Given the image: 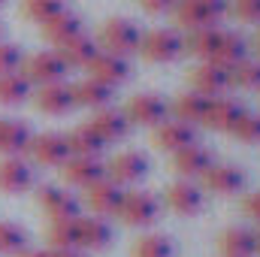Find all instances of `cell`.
<instances>
[{
  "label": "cell",
  "mask_w": 260,
  "mask_h": 257,
  "mask_svg": "<svg viewBox=\"0 0 260 257\" xmlns=\"http://www.w3.org/2000/svg\"><path fill=\"white\" fill-rule=\"evenodd\" d=\"M227 12V0H176L173 18L185 30L197 27H215Z\"/></svg>",
  "instance_id": "obj_1"
},
{
  "label": "cell",
  "mask_w": 260,
  "mask_h": 257,
  "mask_svg": "<svg viewBox=\"0 0 260 257\" xmlns=\"http://www.w3.org/2000/svg\"><path fill=\"white\" fill-rule=\"evenodd\" d=\"M148 64H170L176 61L182 52H185V40L179 30H170V27H157V30H148L142 34L139 40V49H136Z\"/></svg>",
  "instance_id": "obj_2"
},
{
  "label": "cell",
  "mask_w": 260,
  "mask_h": 257,
  "mask_svg": "<svg viewBox=\"0 0 260 257\" xmlns=\"http://www.w3.org/2000/svg\"><path fill=\"white\" fill-rule=\"evenodd\" d=\"M139 40H142V30L127 18H109L100 27V52H109L118 58L133 55L139 49Z\"/></svg>",
  "instance_id": "obj_3"
},
{
  "label": "cell",
  "mask_w": 260,
  "mask_h": 257,
  "mask_svg": "<svg viewBox=\"0 0 260 257\" xmlns=\"http://www.w3.org/2000/svg\"><path fill=\"white\" fill-rule=\"evenodd\" d=\"M124 118H127L130 124L154 130L160 121L170 118V106L157 94H136V97H130L127 106H124Z\"/></svg>",
  "instance_id": "obj_4"
},
{
  "label": "cell",
  "mask_w": 260,
  "mask_h": 257,
  "mask_svg": "<svg viewBox=\"0 0 260 257\" xmlns=\"http://www.w3.org/2000/svg\"><path fill=\"white\" fill-rule=\"evenodd\" d=\"M70 67L61 61L58 52H37L34 58H24L21 64V76L30 85H52V82H64Z\"/></svg>",
  "instance_id": "obj_5"
},
{
  "label": "cell",
  "mask_w": 260,
  "mask_h": 257,
  "mask_svg": "<svg viewBox=\"0 0 260 257\" xmlns=\"http://www.w3.org/2000/svg\"><path fill=\"white\" fill-rule=\"evenodd\" d=\"M188 79H191L194 94L206 97V100L224 97V94H227V88H230V73H227L224 67L212 64V61H203L200 67H194Z\"/></svg>",
  "instance_id": "obj_6"
},
{
  "label": "cell",
  "mask_w": 260,
  "mask_h": 257,
  "mask_svg": "<svg viewBox=\"0 0 260 257\" xmlns=\"http://www.w3.org/2000/svg\"><path fill=\"white\" fill-rule=\"evenodd\" d=\"M40 206L52 221H76L82 203L76 200V194H70V188H58V185H46L40 188Z\"/></svg>",
  "instance_id": "obj_7"
},
{
  "label": "cell",
  "mask_w": 260,
  "mask_h": 257,
  "mask_svg": "<svg viewBox=\"0 0 260 257\" xmlns=\"http://www.w3.org/2000/svg\"><path fill=\"white\" fill-rule=\"evenodd\" d=\"M157 200L151 197V194L145 191H130L121 197V206H118V218L130 224V227H148V224H154V218H157Z\"/></svg>",
  "instance_id": "obj_8"
},
{
  "label": "cell",
  "mask_w": 260,
  "mask_h": 257,
  "mask_svg": "<svg viewBox=\"0 0 260 257\" xmlns=\"http://www.w3.org/2000/svg\"><path fill=\"white\" fill-rule=\"evenodd\" d=\"M148 176V157L142 151H121L106 164V179L115 185H136Z\"/></svg>",
  "instance_id": "obj_9"
},
{
  "label": "cell",
  "mask_w": 260,
  "mask_h": 257,
  "mask_svg": "<svg viewBox=\"0 0 260 257\" xmlns=\"http://www.w3.org/2000/svg\"><path fill=\"white\" fill-rule=\"evenodd\" d=\"M61 176H64V182L70 188L85 191V188H91L94 182H100L106 176V164L100 157H76V154H70L67 164L61 167Z\"/></svg>",
  "instance_id": "obj_10"
},
{
  "label": "cell",
  "mask_w": 260,
  "mask_h": 257,
  "mask_svg": "<svg viewBox=\"0 0 260 257\" xmlns=\"http://www.w3.org/2000/svg\"><path fill=\"white\" fill-rule=\"evenodd\" d=\"M27 154L34 157V164L40 167H64L67 157H70V148H67V139L64 133H40L30 139V148Z\"/></svg>",
  "instance_id": "obj_11"
},
{
  "label": "cell",
  "mask_w": 260,
  "mask_h": 257,
  "mask_svg": "<svg viewBox=\"0 0 260 257\" xmlns=\"http://www.w3.org/2000/svg\"><path fill=\"white\" fill-rule=\"evenodd\" d=\"M121 185H115L112 179H100L94 182L91 188H85V200H88V209L97 215V218H106V215H118V206H121Z\"/></svg>",
  "instance_id": "obj_12"
},
{
  "label": "cell",
  "mask_w": 260,
  "mask_h": 257,
  "mask_svg": "<svg viewBox=\"0 0 260 257\" xmlns=\"http://www.w3.org/2000/svg\"><path fill=\"white\" fill-rule=\"evenodd\" d=\"M203 188L212 194H221V197H233L245 188V176L239 167H230V164H212L203 176Z\"/></svg>",
  "instance_id": "obj_13"
},
{
  "label": "cell",
  "mask_w": 260,
  "mask_h": 257,
  "mask_svg": "<svg viewBox=\"0 0 260 257\" xmlns=\"http://www.w3.org/2000/svg\"><path fill=\"white\" fill-rule=\"evenodd\" d=\"M191 142H197V133L191 124H182V121H160L157 127H154V133H151V145L157 148V151H170V154H176L179 148H185V145H191Z\"/></svg>",
  "instance_id": "obj_14"
},
{
  "label": "cell",
  "mask_w": 260,
  "mask_h": 257,
  "mask_svg": "<svg viewBox=\"0 0 260 257\" xmlns=\"http://www.w3.org/2000/svg\"><path fill=\"white\" fill-rule=\"evenodd\" d=\"M85 70H88L91 79H97V82H103V85H109V88L121 85L130 76L127 58H118V55H109V52H97L94 61L85 67Z\"/></svg>",
  "instance_id": "obj_15"
},
{
  "label": "cell",
  "mask_w": 260,
  "mask_h": 257,
  "mask_svg": "<svg viewBox=\"0 0 260 257\" xmlns=\"http://www.w3.org/2000/svg\"><path fill=\"white\" fill-rule=\"evenodd\" d=\"M209 167H212V151L203 148V145H197V142L179 148V151L173 154V170H176L182 179H188V182L200 179Z\"/></svg>",
  "instance_id": "obj_16"
},
{
  "label": "cell",
  "mask_w": 260,
  "mask_h": 257,
  "mask_svg": "<svg viewBox=\"0 0 260 257\" xmlns=\"http://www.w3.org/2000/svg\"><path fill=\"white\" fill-rule=\"evenodd\" d=\"M34 103L43 115H67L76 103H73V91L64 82H52V85H40L34 94Z\"/></svg>",
  "instance_id": "obj_17"
},
{
  "label": "cell",
  "mask_w": 260,
  "mask_h": 257,
  "mask_svg": "<svg viewBox=\"0 0 260 257\" xmlns=\"http://www.w3.org/2000/svg\"><path fill=\"white\" fill-rule=\"evenodd\" d=\"M34 188V170L21 157H3L0 160V191L3 194H24Z\"/></svg>",
  "instance_id": "obj_18"
},
{
  "label": "cell",
  "mask_w": 260,
  "mask_h": 257,
  "mask_svg": "<svg viewBox=\"0 0 260 257\" xmlns=\"http://www.w3.org/2000/svg\"><path fill=\"white\" fill-rule=\"evenodd\" d=\"M91 130L109 145V142H121L124 136H127L130 130V121L124 118V112H118V109H109V106H103V109H94V115H91Z\"/></svg>",
  "instance_id": "obj_19"
},
{
  "label": "cell",
  "mask_w": 260,
  "mask_h": 257,
  "mask_svg": "<svg viewBox=\"0 0 260 257\" xmlns=\"http://www.w3.org/2000/svg\"><path fill=\"white\" fill-rule=\"evenodd\" d=\"M248 58V43L242 34H233V30H218V43H215V52H212V64L224 67V70H233L239 61Z\"/></svg>",
  "instance_id": "obj_20"
},
{
  "label": "cell",
  "mask_w": 260,
  "mask_h": 257,
  "mask_svg": "<svg viewBox=\"0 0 260 257\" xmlns=\"http://www.w3.org/2000/svg\"><path fill=\"white\" fill-rule=\"evenodd\" d=\"M242 103H236V100H230V97H215V100H209V109H206V127L212 130H221V133H230V130L236 127V121L242 118Z\"/></svg>",
  "instance_id": "obj_21"
},
{
  "label": "cell",
  "mask_w": 260,
  "mask_h": 257,
  "mask_svg": "<svg viewBox=\"0 0 260 257\" xmlns=\"http://www.w3.org/2000/svg\"><path fill=\"white\" fill-rule=\"evenodd\" d=\"M167 206L176 212V215H197L203 209V191L197 188L194 182L188 179H179L167 188Z\"/></svg>",
  "instance_id": "obj_22"
},
{
  "label": "cell",
  "mask_w": 260,
  "mask_h": 257,
  "mask_svg": "<svg viewBox=\"0 0 260 257\" xmlns=\"http://www.w3.org/2000/svg\"><path fill=\"white\" fill-rule=\"evenodd\" d=\"M30 139L34 133L24 121H15V118H6L0 121V154L3 157H18L30 148Z\"/></svg>",
  "instance_id": "obj_23"
},
{
  "label": "cell",
  "mask_w": 260,
  "mask_h": 257,
  "mask_svg": "<svg viewBox=\"0 0 260 257\" xmlns=\"http://www.w3.org/2000/svg\"><path fill=\"white\" fill-rule=\"evenodd\" d=\"M70 91H73V103L76 106H88V109H103L112 100V88L97 82V79H91V76H85L76 85H70Z\"/></svg>",
  "instance_id": "obj_24"
},
{
  "label": "cell",
  "mask_w": 260,
  "mask_h": 257,
  "mask_svg": "<svg viewBox=\"0 0 260 257\" xmlns=\"http://www.w3.org/2000/svg\"><path fill=\"white\" fill-rule=\"evenodd\" d=\"M76 236H79V248L97 251V248H106V245L112 242V227H109L103 218H97V215H91V218H76Z\"/></svg>",
  "instance_id": "obj_25"
},
{
  "label": "cell",
  "mask_w": 260,
  "mask_h": 257,
  "mask_svg": "<svg viewBox=\"0 0 260 257\" xmlns=\"http://www.w3.org/2000/svg\"><path fill=\"white\" fill-rule=\"evenodd\" d=\"M64 139H67L70 154H76V157H100V151L106 148V142L91 130V124L73 127L70 133H64Z\"/></svg>",
  "instance_id": "obj_26"
},
{
  "label": "cell",
  "mask_w": 260,
  "mask_h": 257,
  "mask_svg": "<svg viewBox=\"0 0 260 257\" xmlns=\"http://www.w3.org/2000/svg\"><path fill=\"white\" fill-rule=\"evenodd\" d=\"M218 248L224 257H251L257 251V242H254V233L245 230V227H230L218 236Z\"/></svg>",
  "instance_id": "obj_27"
},
{
  "label": "cell",
  "mask_w": 260,
  "mask_h": 257,
  "mask_svg": "<svg viewBox=\"0 0 260 257\" xmlns=\"http://www.w3.org/2000/svg\"><path fill=\"white\" fill-rule=\"evenodd\" d=\"M97 52H100V46H97L91 37H85V34H79V37H73L70 43L58 46V55H61V61H64L67 67H88L94 61Z\"/></svg>",
  "instance_id": "obj_28"
},
{
  "label": "cell",
  "mask_w": 260,
  "mask_h": 257,
  "mask_svg": "<svg viewBox=\"0 0 260 257\" xmlns=\"http://www.w3.org/2000/svg\"><path fill=\"white\" fill-rule=\"evenodd\" d=\"M82 34V24H79V18L73 15V12H61V15H55L52 21H46L43 24V37L52 43V46H64L70 43L73 37H79Z\"/></svg>",
  "instance_id": "obj_29"
},
{
  "label": "cell",
  "mask_w": 260,
  "mask_h": 257,
  "mask_svg": "<svg viewBox=\"0 0 260 257\" xmlns=\"http://www.w3.org/2000/svg\"><path fill=\"white\" fill-rule=\"evenodd\" d=\"M206 109H209V100L206 97H200V94H182L176 103H173V115H176V121H182V124H203L206 121Z\"/></svg>",
  "instance_id": "obj_30"
},
{
  "label": "cell",
  "mask_w": 260,
  "mask_h": 257,
  "mask_svg": "<svg viewBox=\"0 0 260 257\" xmlns=\"http://www.w3.org/2000/svg\"><path fill=\"white\" fill-rule=\"evenodd\" d=\"M30 97V82L21 73L0 76V106H18Z\"/></svg>",
  "instance_id": "obj_31"
},
{
  "label": "cell",
  "mask_w": 260,
  "mask_h": 257,
  "mask_svg": "<svg viewBox=\"0 0 260 257\" xmlns=\"http://www.w3.org/2000/svg\"><path fill=\"white\" fill-rule=\"evenodd\" d=\"M182 40H185V52L197 55L200 61H209L218 43V27H197V30H188V37Z\"/></svg>",
  "instance_id": "obj_32"
},
{
  "label": "cell",
  "mask_w": 260,
  "mask_h": 257,
  "mask_svg": "<svg viewBox=\"0 0 260 257\" xmlns=\"http://www.w3.org/2000/svg\"><path fill=\"white\" fill-rule=\"evenodd\" d=\"M133 257H173V242L164 233H145L133 242Z\"/></svg>",
  "instance_id": "obj_33"
},
{
  "label": "cell",
  "mask_w": 260,
  "mask_h": 257,
  "mask_svg": "<svg viewBox=\"0 0 260 257\" xmlns=\"http://www.w3.org/2000/svg\"><path fill=\"white\" fill-rule=\"evenodd\" d=\"M227 73H230V85L245 88V91H260V61L245 58V61H239V64L233 67V70H227Z\"/></svg>",
  "instance_id": "obj_34"
},
{
  "label": "cell",
  "mask_w": 260,
  "mask_h": 257,
  "mask_svg": "<svg viewBox=\"0 0 260 257\" xmlns=\"http://www.w3.org/2000/svg\"><path fill=\"white\" fill-rule=\"evenodd\" d=\"M27 248V233L15 221H0V254H21Z\"/></svg>",
  "instance_id": "obj_35"
},
{
  "label": "cell",
  "mask_w": 260,
  "mask_h": 257,
  "mask_svg": "<svg viewBox=\"0 0 260 257\" xmlns=\"http://www.w3.org/2000/svg\"><path fill=\"white\" fill-rule=\"evenodd\" d=\"M61 12H64V0H24V18L37 24H46Z\"/></svg>",
  "instance_id": "obj_36"
},
{
  "label": "cell",
  "mask_w": 260,
  "mask_h": 257,
  "mask_svg": "<svg viewBox=\"0 0 260 257\" xmlns=\"http://www.w3.org/2000/svg\"><path fill=\"white\" fill-rule=\"evenodd\" d=\"M49 242H52V251H58V248H79L76 221H52L49 224Z\"/></svg>",
  "instance_id": "obj_37"
},
{
  "label": "cell",
  "mask_w": 260,
  "mask_h": 257,
  "mask_svg": "<svg viewBox=\"0 0 260 257\" xmlns=\"http://www.w3.org/2000/svg\"><path fill=\"white\" fill-rule=\"evenodd\" d=\"M236 139H242V142H251V145H257L260 142V115L254 112H242V118L236 121V127L230 130Z\"/></svg>",
  "instance_id": "obj_38"
},
{
  "label": "cell",
  "mask_w": 260,
  "mask_h": 257,
  "mask_svg": "<svg viewBox=\"0 0 260 257\" xmlns=\"http://www.w3.org/2000/svg\"><path fill=\"white\" fill-rule=\"evenodd\" d=\"M24 64V55L15 43H0V76L6 73H18Z\"/></svg>",
  "instance_id": "obj_39"
},
{
  "label": "cell",
  "mask_w": 260,
  "mask_h": 257,
  "mask_svg": "<svg viewBox=\"0 0 260 257\" xmlns=\"http://www.w3.org/2000/svg\"><path fill=\"white\" fill-rule=\"evenodd\" d=\"M233 12H236L242 21L260 24V0H233Z\"/></svg>",
  "instance_id": "obj_40"
},
{
  "label": "cell",
  "mask_w": 260,
  "mask_h": 257,
  "mask_svg": "<svg viewBox=\"0 0 260 257\" xmlns=\"http://www.w3.org/2000/svg\"><path fill=\"white\" fill-rule=\"evenodd\" d=\"M242 209H245V215H248V218H254V221L260 224V191L248 194V197H245V203H242Z\"/></svg>",
  "instance_id": "obj_41"
},
{
  "label": "cell",
  "mask_w": 260,
  "mask_h": 257,
  "mask_svg": "<svg viewBox=\"0 0 260 257\" xmlns=\"http://www.w3.org/2000/svg\"><path fill=\"white\" fill-rule=\"evenodd\" d=\"M139 6L145 9V12H167V9H173L176 6V0H139Z\"/></svg>",
  "instance_id": "obj_42"
},
{
  "label": "cell",
  "mask_w": 260,
  "mask_h": 257,
  "mask_svg": "<svg viewBox=\"0 0 260 257\" xmlns=\"http://www.w3.org/2000/svg\"><path fill=\"white\" fill-rule=\"evenodd\" d=\"M52 257H82V248H58V251H49Z\"/></svg>",
  "instance_id": "obj_43"
},
{
  "label": "cell",
  "mask_w": 260,
  "mask_h": 257,
  "mask_svg": "<svg viewBox=\"0 0 260 257\" xmlns=\"http://www.w3.org/2000/svg\"><path fill=\"white\" fill-rule=\"evenodd\" d=\"M18 257H52L49 251H37V248H24Z\"/></svg>",
  "instance_id": "obj_44"
},
{
  "label": "cell",
  "mask_w": 260,
  "mask_h": 257,
  "mask_svg": "<svg viewBox=\"0 0 260 257\" xmlns=\"http://www.w3.org/2000/svg\"><path fill=\"white\" fill-rule=\"evenodd\" d=\"M254 242H257V251H260V233H254Z\"/></svg>",
  "instance_id": "obj_45"
},
{
  "label": "cell",
  "mask_w": 260,
  "mask_h": 257,
  "mask_svg": "<svg viewBox=\"0 0 260 257\" xmlns=\"http://www.w3.org/2000/svg\"><path fill=\"white\" fill-rule=\"evenodd\" d=\"M254 46H257V55H260V34H257V43H254Z\"/></svg>",
  "instance_id": "obj_46"
},
{
  "label": "cell",
  "mask_w": 260,
  "mask_h": 257,
  "mask_svg": "<svg viewBox=\"0 0 260 257\" xmlns=\"http://www.w3.org/2000/svg\"><path fill=\"white\" fill-rule=\"evenodd\" d=\"M0 6H3V0H0Z\"/></svg>",
  "instance_id": "obj_47"
}]
</instances>
